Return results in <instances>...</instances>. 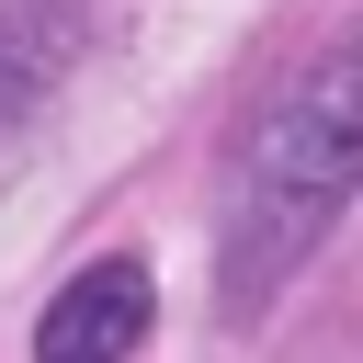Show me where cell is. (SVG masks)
I'll list each match as a JSON object with an SVG mask.
<instances>
[{
  "label": "cell",
  "instance_id": "obj_1",
  "mask_svg": "<svg viewBox=\"0 0 363 363\" xmlns=\"http://www.w3.org/2000/svg\"><path fill=\"white\" fill-rule=\"evenodd\" d=\"M363 193V34L329 45L238 147V193H227V238H216V284L227 306H261Z\"/></svg>",
  "mask_w": 363,
  "mask_h": 363
},
{
  "label": "cell",
  "instance_id": "obj_2",
  "mask_svg": "<svg viewBox=\"0 0 363 363\" xmlns=\"http://www.w3.org/2000/svg\"><path fill=\"white\" fill-rule=\"evenodd\" d=\"M147 318H159V284H147V261H91L57 306H45V329H34V363H125L136 340H147Z\"/></svg>",
  "mask_w": 363,
  "mask_h": 363
}]
</instances>
